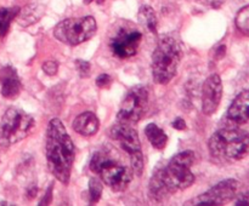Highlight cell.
<instances>
[{"label":"cell","instance_id":"1","mask_svg":"<svg viewBox=\"0 0 249 206\" xmlns=\"http://www.w3.org/2000/svg\"><path fill=\"white\" fill-rule=\"evenodd\" d=\"M195 162V153L184 150L172 158L165 166L156 170L148 183V196L162 203L177 190H184L192 186L195 174L191 167Z\"/></svg>","mask_w":249,"mask_h":206},{"label":"cell","instance_id":"2","mask_svg":"<svg viewBox=\"0 0 249 206\" xmlns=\"http://www.w3.org/2000/svg\"><path fill=\"white\" fill-rule=\"evenodd\" d=\"M45 155L49 170L61 183L68 184L75 157V147L62 121L51 119L46 128Z\"/></svg>","mask_w":249,"mask_h":206},{"label":"cell","instance_id":"3","mask_svg":"<svg viewBox=\"0 0 249 206\" xmlns=\"http://www.w3.org/2000/svg\"><path fill=\"white\" fill-rule=\"evenodd\" d=\"M211 154L226 161H238L249 155V133L240 128H221L208 142Z\"/></svg>","mask_w":249,"mask_h":206},{"label":"cell","instance_id":"4","mask_svg":"<svg viewBox=\"0 0 249 206\" xmlns=\"http://www.w3.org/2000/svg\"><path fill=\"white\" fill-rule=\"evenodd\" d=\"M182 50L173 36H164L152 53V77L157 84L167 85L177 74Z\"/></svg>","mask_w":249,"mask_h":206},{"label":"cell","instance_id":"5","mask_svg":"<svg viewBox=\"0 0 249 206\" xmlns=\"http://www.w3.org/2000/svg\"><path fill=\"white\" fill-rule=\"evenodd\" d=\"M90 170L99 174L113 191H123L133 179V170L119 164L108 153L96 152L90 161Z\"/></svg>","mask_w":249,"mask_h":206},{"label":"cell","instance_id":"6","mask_svg":"<svg viewBox=\"0 0 249 206\" xmlns=\"http://www.w3.org/2000/svg\"><path fill=\"white\" fill-rule=\"evenodd\" d=\"M34 126L33 116L18 108H10L5 111L0 121V145L11 147L28 136Z\"/></svg>","mask_w":249,"mask_h":206},{"label":"cell","instance_id":"7","mask_svg":"<svg viewBox=\"0 0 249 206\" xmlns=\"http://www.w3.org/2000/svg\"><path fill=\"white\" fill-rule=\"evenodd\" d=\"M96 31L97 24L94 17L84 16L61 21L53 29V35L61 43L74 46L91 39Z\"/></svg>","mask_w":249,"mask_h":206},{"label":"cell","instance_id":"8","mask_svg":"<svg viewBox=\"0 0 249 206\" xmlns=\"http://www.w3.org/2000/svg\"><path fill=\"white\" fill-rule=\"evenodd\" d=\"M109 136L112 140L118 141L121 147L125 150L130 157L131 170L136 176H141L143 171V155L141 150L140 138L138 132L133 125L130 124H124L117 121L109 130Z\"/></svg>","mask_w":249,"mask_h":206},{"label":"cell","instance_id":"9","mask_svg":"<svg viewBox=\"0 0 249 206\" xmlns=\"http://www.w3.org/2000/svg\"><path fill=\"white\" fill-rule=\"evenodd\" d=\"M148 106V90L143 85H135L128 91L121 104L117 121L124 124H136L145 114Z\"/></svg>","mask_w":249,"mask_h":206},{"label":"cell","instance_id":"10","mask_svg":"<svg viewBox=\"0 0 249 206\" xmlns=\"http://www.w3.org/2000/svg\"><path fill=\"white\" fill-rule=\"evenodd\" d=\"M238 189V182L236 179H224V181L219 182L214 187L206 191V193L201 194V195L196 196L190 201L191 205H198V206H220L225 205L230 200H232L236 196Z\"/></svg>","mask_w":249,"mask_h":206},{"label":"cell","instance_id":"11","mask_svg":"<svg viewBox=\"0 0 249 206\" xmlns=\"http://www.w3.org/2000/svg\"><path fill=\"white\" fill-rule=\"evenodd\" d=\"M141 41L142 33L140 31L123 28L117 32L116 35L111 39L109 48L116 57L129 58L138 52Z\"/></svg>","mask_w":249,"mask_h":206},{"label":"cell","instance_id":"12","mask_svg":"<svg viewBox=\"0 0 249 206\" xmlns=\"http://www.w3.org/2000/svg\"><path fill=\"white\" fill-rule=\"evenodd\" d=\"M223 97V82L219 74H212L207 78L202 89V111L206 115L216 111Z\"/></svg>","mask_w":249,"mask_h":206},{"label":"cell","instance_id":"13","mask_svg":"<svg viewBox=\"0 0 249 206\" xmlns=\"http://www.w3.org/2000/svg\"><path fill=\"white\" fill-rule=\"evenodd\" d=\"M0 87H1V95L5 98L14 99L18 97L22 84L17 70L12 65H4L0 69Z\"/></svg>","mask_w":249,"mask_h":206},{"label":"cell","instance_id":"14","mask_svg":"<svg viewBox=\"0 0 249 206\" xmlns=\"http://www.w3.org/2000/svg\"><path fill=\"white\" fill-rule=\"evenodd\" d=\"M229 120L235 124H246L249 121V89L241 92L228 111Z\"/></svg>","mask_w":249,"mask_h":206},{"label":"cell","instance_id":"15","mask_svg":"<svg viewBox=\"0 0 249 206\" xmlns=\"http://www.w3.org/2000/svg\"><path fill=\"white\" fill-rule=\"evenodd\" d=\"M73 128L75 132L85 137L94 136L100 128L99 118L92 111H84L73 120Z\"/></svg>","mask_w":249,"mask_h":206},{"label":"cell","instance_id":"16","mask_svg":"<svg viewBox=\"0 0 249 206\" xmlns=\"http://www.w3.org/2000/svg\"><path fill=\"white\" fill-rule=\"evenodd\" d=\"M139 23L143 27L150 33L156 34L157 33V15H156L155 10L148 5H142L139 10L138 14Z\"/></svg>","mask_w":249,"mask_h":206},{"label":"cell","instance_id":"17","mask_svg":"<svg viewBox=\"0 0 249 206\" xmlns=\"http://www.w3.org/2000/svg\"><path fill=\"white\" fill-rule=\"evenodd\" d=\"M145 135L156 149H164L168 143V136L156 124L151 123L145 127Z\"/></svg>","mask_w":249,"mask_h":206},{"label":"cell","instance_id":"18","mask_svg":"<svg viewBox=\"0 0 249 206\" xmlns=\"http://www.w3.org/2000/svg\"><path fill=\"white\" fill-rule=\"evenodd\" d=\"M44 9L40 5H28V6L24 7L22 11H19V23L23 24L24 27L28 26V24L34 23L36 21H38L39 18L43 15Z\"/></svg>","mask_w":249,"mask_h":206},{"label":"cell","instance_id":"19","mask_svg":"<svg viewBox=\"0 0 249 206\" xmlns=\"http://www.w3.org/2000/svg\"><path fill=\"white\" fill-rule=\"evenodd\" d=\"M19 7H1L0 9V38L6 35L12 19L18 16Z\"/></svg>","mask_w":249,"mask_h":206},{"label":"cell","instance_id":"20","mask_svg":"<svg viewBox=\"0 0 249 206\" xmlns=\"http://www.w3.org/2000/svg\"><path fill=\"white\" fill-rule=\"evenodd\" d=\"M235 23L241 33L245 34V35H249V5L242 7V9L237 12L235 18Z\"/></svg>","mask_w":249,"mask_h":206},{"label":"cell","instance_id":"21","mask_svg":"<svg viewBox=\"0 0 249 206\" xmlns=\"http://www.w3.org/2000/svg\"><path fill=\"white\" fill-rule=\"evenodd\" d=\"M102 195V184L99 179L91 178L89 181V203L96 204Z\"/></svg>","mask_w":249,"mask_h":206},{"label":"cell","instance_id":"22","mask_svg":"<svg viewBox=\"0 0 249 206\" xmlns=\"http://www.w3.org/2000/svg\"><path fill=\"white\" fill-rule=\"evenodd\" d=\"M75 67H77L78 73L82 78H88L90 75V63L84 60L75 61Z\"/></svg>","mask_w":249,"mask_h":206},{"label":"cell","instance_id":"23","mask_svg":"<svg viewBox=\"0 0 249 206\" xmlns=\"http://www.w3.org/2000/svg\"><path fill=\"white\" fill-rule=\"evenodd\" d=\"M43 70L45 74L53 77V75H55L56 73L58 72V63L55 62V61H48V62H44Z\"/></svg>","mask_w":249,"mask_h":206},{"label":"cell","instance_id":"24","mask_svg":"<svg viewBox=\"0 0 249 206\" xmlns=\"http://www.w3.org/2000/svg\"><path fill=\"white\" fill-rule=\"evenodd\" d=\"M111 84L112 77L109 74H107V73H102V74H100L99 77H97L96 85L99 87H101V89H107V87H109Z\"/></svg>","mask_w":249,"mask_h":206},{"label":"cell","instance_id":"25","mask_svg":"<svg viewBox=\"0 0 249 206\" xmlns=\"http://www.w3.org/2000/svg\"><path fill=\"white\" fill-rule=\"evenodd\" d=\"M53 183H51L50 186H49V188L46 189L45 195H44L43 199L39 201V205H40V206L49 205V204L51 203V200H53Z\"/></svg>","mask_w":249,"mask_h":206},{"label":"cell","instance_id":"26","mask_svg":"<svg viewBox=\"0 0 249 206\" xmlns=\"http://www.w3.org/2000/svg\"><path fill=\"white\" fill-rule=\"evenodd\" d=\"M233 204L237 206H249V191L238 195Z\"/></svg>","mask_w":249,"mask_h":206},{"label":"cell","instance_id":"27","mask_svg":"<svg viewBox=\"0 0 249 206\" xmlns=\"http://www.w3.org/2000/svg\"><path fill=\"white\" fill-rule=\"evenodd\" d=\"M172 126L175 128V130H185L186 128V123H185V120L182 118H177L172 123Z\"/></svg>","mask_w":249,"mask_h":206},{"label":"cell","instance_id":"28","mask_svg":"<svg viewBox=\"0 0 249 206\" xmlns=\"http://www.w3.org/2000/svg\"><path fill=\"white\" fill-rule=\"evenodd\" d=\"M38 193V188L36 187H33V188H31L28 190V194H29V198H34V195Z\"/></svg>","mask_w":249,"mask_h":206},{"label":"cell","instance_id":"29","mask_svg":"<svg viewBox=\"0 0 249 206\" xmlns=\"http://www.w3.org/2000/svg\"><path fill=\"white\" fill-rule=\"evenodd\" d=\"M92 1H97V2H102L104 0H84V4H90Z\"/></svg>","mask_w":249,"mask_h":206}]
</instances>
